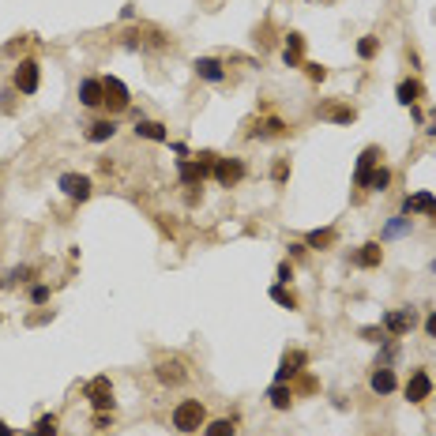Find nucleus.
<instances>
[{"instance_id":"23","label":"nucleus","mask_w":436,"mask_h":436,"mask_svg":"<svg viewBox=\"0 0 436 436\" xmlns=\"http://www.w3.org/2000/svg\"><path fill=\"white\" fill-rule=\"evenodd\" d=\"M320 117H328V120H339V125H353V109H346V106H339V109L323 106V109H320Z\"/></svg>"},{"instance_id":"8","label":"nucleus","mask_w":436,"mask_h":436,"mask_svg":"<svg viewBox=\"0 0 436 436\" xmlns=\"http://www.w3.org/2000/svg\"><path fill=\"white\" fill-rule=\"evenodd\" d=\"M102 90H106V106L113 109V113L128 109V87L120 83L117 76H106V79H102Z\"/></svg>"},{"instance_id":"6","label":"nucleus","mask_w":436,"mask_h":436,"mask_svg":"<svg viewBox=\"0 0 436 436\" xmlns=\"http://www.w3.org/2000/svg\"><path fill=\"white\" fill-rule=\"evenodd\" d=\"M87 399H90V407H94L98 414H109L113 410V391H109V380L106 377H94L87 384Z\"/></svg>"},{"instance_id":"39","label":"nucleus","mask_w":436,"mask_h":436,"mask_svg":"<svg viewBox=\"0 0 436 436\" xmlns=\"http://www.w3.org/2000/svg\"><path fill=\"white\" fill-rule=\"evenodd\" d=\"M174 155H177V162H185L188 158V143H174Z\"/></svg>"},{"instance_id":"42","label":"nucleus","mask_w":436,"mask_h":436,"mask_svg":"<svg viewBox=\"0 0 436 436\" xmlns=\"http://www.w3.org/2000/svg\"><path fill=\"white\" fill-rule=\"evenodd\" d=\"M27 436H38V433H34V429H30V433H27Z\"/></svg>"},{"instance_id":"5","label":"nucleus","mask_w":436,"mask_h":436,"mask_svg":"<svg viewBox=\"0 0 436 436\" xmlns=\"http://www.w3.org/2000/svg\"><path fill=\"white\" fill-rule=\"evenodd\" d=\"M211 177H215L222 188H233L241 177H245V162L241 158H215V174Z\"/></svg>"},{"instance_id":"12","label":"nucleus","mask_w":436,"mask_h":436,"mask_svg":"<svg viewBox=\"0 0 436 436\" xmlns=\"http://www.w3.org/2000/svg\"><path fill=\"white\" fill-rule=\"evenodd\" d=\"M155 377H158V384H166V388H177V384L188 380V372H185V361H162L155 369Z\"/></svg>"},{"instance_id":"40","label":"nucleus","mask_w":436,"mask_h":436,"mask_svg":"<svg viewBox=\"0 0 436 436\" xmlns=\"http://www.w3.org/2000/svg\"><path fill=\"white\" fill-rule=\"evenodd\" d=\"M425 132H429V136L436 139V109H433V113H429V128H425Z\"/></svg>"},{"instance_id":"2","label":"nucleus","mask_w":436,"mask_h":436,"mask_svg":"<svg viewBox=\"0 0 436 436\" xmlns=\"http://www.w3.org/2000/svg\"><path fill=\"white\" fill-rule=\"evenodd\" d=\"M12 83H15V90L19 94H38V87H42V64H38L34 57H23L15 64V76H12Z\"/></svg>"},{"instance_id":"14","label":"nucleus","mask_w":436,"mask_h":436,"mask_svg":"<svg viewBox=\"0 0 436 436\" xmlns=\"http://www.w3.org/2000/svg\"><path fill=\"white\" fill-rule=\"evenodd\" d=\"M192 68H196V76L207 79V83H222V79H226V68H222L218 57H199Z\"/></svg>"},{"instance_id":"24","label":"nucleus","mask_w":436,"mask_h":436,"mask_svg":"<svg viewBox=\"0 0 436 436\" xmlns=\"http://www.w3.org/2000/svg\"><path fill=\"white\" fill-rule=\"evenodd\" d=\"M388 185H391V169H388V166L372 169V177H369V188H372V192H388Z\"/></svg>"},{"instance_id":"38","label":"nucleus","mask_w":436,"mask_h":436,"mask_svg":"<svg viewBox=\"0 0 436 436\" xmlns=\"http://www.w3.org/2000/svg\"><path fill=\"white\" fill-rule=\"evenodd\" d=\"M282 60H286L290 68H297V64H301V53H290V49H286V53H282Z\"/></svg>"},{"instance_id":"36","label":"nucleus","mask_w":436,"mask_h":436,"mask_svg":"<svg viewBox=\"0 0 436 436\" xmlns=\"http://www.w3.org/2000/svg\"><path fill=\"white\" fill-rule=\"evenodd\" d=\"M27 275L34 279V271H30V267H15V271H12V279H8V282H27Z\"/></svg>"},{"instance_id":"10","label":"nucleus","mask_w":436,"mask_h":436,"mask_svg":"<svg viewBox=\"0 0 436 436\" xmlns=\"http://www.w3.org/2000/svg\"><path fill=\"white\" fill-rule=\"evenodd\" d=\"M369 388H372V395H391L395 388H399V377H395L391 365H380V369H372Z\"/></svg>"},{"instance_id":"1","label":"nucleus","mask_w":436,"mask_h":436,"mask_svg":"<svg viewBox=\"0 0 436 436\" xmlns=\"http://www.w3.org/2000/svg\"><path fill=\"white\" fill-rule=\"evenodd\" d=\"M207 425V407L199 399H181L174 407V429L177 433H196Z\"/></svg>"},{"instance_id":"22","label":"nucleus","mask_w":436,"mask_h":436,"mask_svg":"<svg viewBox=\"0 0 436 436\" xmlns=\"http://www.w3.org/2000/svg\"><path fill=\"white\" fill-rule=\"evenodd\" d=\"M331 241H335V230H331V226H320V230L305 233V245H309V248H328Z\"/></svg>"},{"instance_id":"32","label":"nucleus","mask_w":436,"mask_h":436,"mask_svg":"<svg viewBox=\"0 0 436 436\" xmlns=\"http://www.w3.org/2000/svg\"><path fill=\"white\" fill-rule=\"evenodd\" d=\"M30 301H34V305H45V301H49V286H42V282L30 286Z\"/></svg>"},{"instance_id":"33","label":"nucleus","mask_w":436,"mask_h":436,"mask_svg":"<svg viewBox=\"0 0 436 436\" xmlns=\"http://www.w3.org/2000/svg\"><path fill=\"white\" fill-rule=\"evenodd\" d=\"M38 436H57V429H53V414H45L42 421H38V429H34Z\"/></svg>"},{"instance_id":"7","label":"nucleus","mask_w":436,"mask_h":436,"mask_svg":"<svg viewBox=\"0 0 436 436\" xmlns=\"http://www.w3.org/2000/svg\"><path fill=\"white\" fill-rule=\"evenodd\" d=\"M377 158H380V147H365L361 150L358 166H353V185L358 188H369V177H372V169H377Z\"/></svg>"},{"instance_id":"29","label":"nucleus","mask_w":436,"mask_h":436,"mask_svg":"<svg viewBox=\"0 0 436 436\" xmlns=\"http://www.w3.org/2000/svg\"><path fill=\"white\" fill-rule=\"evenodd\" d=\"M377 49H380L377 38H361V42H358V53H361L365 60H372V57H377Z\"/></svg>"},{"instance_id":"20","label":"nucleus","mask_w":436,"mask_h":436,"mask_svg":"<svg viewBox=\"0 0 436 436\" xmlns=\"http://www.w3.org/2000/svg\"><path fill=\"white\" fill-rule=\"evenodd\" d=\"M380 260H384V252H380V245H377V241H369V245H361V252L353 256V263H358V267H380Z\"/></svg>"},{"instance_id":"25","label":"nucleus","mask_w":436,"mask_h":436,"mask_svg":"<svg viewBox=\"0 0 436 436\" xmlns=\"http://www.w3.org/2000/svg\"><path fill=\"white\" fill-rule=\"evenodd\" d=\"M271 297H275V301H279V305H282V309H293V305H297V301H293V297H290V290H286V286H282V282H275V286H271Z\"/></svg>"},{"instance_id":"34","label":"nucleus","mask_w":436,"mask_h":436,"mask_svg":"<svg viewBox=\"0 0 436 436\" xmlns=\"http://www.w3.org/2000/svg\"><path fill=\"white\" fill-rule=\"evenodd\" d=\"M279 282H282V286H290V282H293V267H290V260H282V263H279Z\"/></svg>"},{"instance_id":"18","label":"nucleus","mask_w":436,"mask_h":436,"mask_svg":"<svg viewBox=\"0 0 436 436\" xmlns=\"http://www.w3.org/2000/svg\"><path fill=\"white\" fill-rule=\"evenodd\" d=\"M410 233V215H395L384 222V241H399V237H407Z\"/></svg>"},{"instance_id":"30","label":"nucleus","mask_w":436,"mask_h":436,"mask_svg":"<svg viewBox=\"0 0 436 436\" xmlns=\"http://www.w3.org/2000/svg\"><path fill=\"white\" fill-rule=\"evenodd\" d=\"M358 339H369V342H388V331L384 328H361Z\"/></svg>"},{"instance_id":"27","label":"nucleus","mask_w":436,"mask_h":436,"mask_svg":"<svg viewBox=\"0 0 436 436\" xmlns=\"http://www.w3.org/2000/svg\"><path fill=\"white\" fill-rule=\"evenodd\" d=\"M204 429H207V425H204ZM207 436H233V421H230V418H222V421H211Z\"/></svg>"},{"instance_id":"28","label":"nucleus","mask_w":436,"mask_h":436,"mask_svg":"<svg viewBox=\"0 0 436 436\" xmlns=\"http://www.w3.org/2000/svg\"><path fill=\"white\" fill-rule=\"evenodd\" d=\"M395 358H399V346H395L391 339H388V342H380V358H377V361H380V365H391Z\"/></svg>"},{"instance_id":"35","label":"nucleus","mask_w":436,"mask_h":436,"mask_svg":"<svg viewBox=\"0 0 436 436\" xmlns=\"http://www.w3.org/2000/svg\"><path fill=\"white\" fill-rule=\"evenodd\" d=\"M309 68V79H312V83H323V76H328V72H323V64H305Z\"/></svg>"},{"instance_id":"13","label":"nucleus","mask_w":436,"mask_h":436,"mask_svg":"<svg viewBox=\"0 0 436 436\" xmlns=\"http://www.w3.org/2000/svg\"><path fill=\"white\" fill-rule=\"evenodd\" d=\"M429 395H433V380H429L425 369H418L407 384V402H421V399H429Z\"/></svg>"},{"instance_id":"4","label":"nucleus","mask_w":436,"mask_h":436,"mask_svg":"<svg viewBox=\"0 0 436 436\" xmlns=\"http://www.w3.org/2000/svg\"><path fill=\"white\" fill-rule=\"evenodd\" d=\"M57 188L64 192V196L72 199V204H87L90 192H94L90 177H83V174H60V177H57Z\"/></svg>"},{"instance_id":"9","label":"nucleus","mask_w":436,"mask_h":436,"mask_svg":"<svg viewBox=\"0 0 436 436\" xmlns=\"http://www.w3.org/2000/svg\"><path fill=\"white\" fill-rule=\"evenodd\" d=\"M305 365H309V353H305V350H290L286 358H282L279 372H275V384H286L290 377H297V372H305Z\"/></svg>"},{"instance_id":"26","label":"nucleus","mask_w":436,"mask_h":436,"mask_svg":"<svg viewBox=\"0 0 436 436\" xmlns=\"http://www.w3.org/2000/svg\"><path fill=\"white\" fill-rule=\"evenodd\" d=\"M282 132H286V125H282L279 117H267V120L260 125V136H282Z\"/></svg>"},{"instance_id":"15","label":"nucleus","mask_w":436,"mask_h":436,"mask_svg":"<svg viewBox=\"0 0 436 436\" xmlns=\"http://www.w3.org/2000/svg\"><path fill=\"white\" fill-rule=\"evenodd\" d=\"M414 211H421V215H433V218H436V196H433V192H414V196H407L402 215H414Z\"/></svg>"},{"instance_id":"41","label":"nucleus","mask_w":436,"mask_h":436,"mask_svg":"<svg viewBox=\"0 0 436 436\" xmlns=\"http://www.w3.org/2000/svg\"><path fill=\"white\" fill-rule=\"evenodd\" d=\"M0 436H15V433H12V429H8V425H4V421H0Z\"/></svg>"},{"instance_id":"37","label":"nucleus","mask_w":436,"mask_h":436,"mask_svg":"<svg viewBox=\"0 0 436 436\" xmlns=\"http://www.w3.org/2000/svg\"><path fill=\"white\" fill-rule=\"evenodd\" d=\"M425 335H429V339H436V312H429V316H425Z\"/></svg>"},{"instance_id":"17","label":"nucleus","mask_w":436,"mask_h":436,"mask_svg":"<svg viewBox=\"0 0 436 436\" xmlns=\"http://www.w3.org/2000/svg\"><path fill=\"white\" fill-rule=\"evenodd\" d=\"M113 136H117V120H94V125L87 128V139H90V143H109Z\"/></svg>"},{"instance_id":"43","label":"nucleus","mask_w":436,"mask_h":436,"mask_svg":"<svg viewBox=\"0 0 436 436\" xmlns=\"http://www.w3.org/2000/svg\"><path fill=\"white\" fill-rule=\"evenodd\" d=\"M433 271H436V260H433Z\"/></svg>"},{"instance_id":"21","label":"nucleus","mask_w":436,"mask_h":436,"mask_svg":"<svg viewBox=\"0 0 436 436\" xmlns=\"http://www.w3.org/2000/svg\"><path fill=\"white\" fill-rule=\"evenodd\" d=\"M136 136L162 143V139H166V125H158V120H139V125H136Z\"/></svg>"},{"instance_id":"19","label":"nucleus","mask_w":436,"mask_h":436,"mask_svg":"<svg viewBox=\"0 0 436 436\" xmlns=\"http://www.w3.org/2000/svg\"><path fill=\"white\" fill-rule=\"evenodd\" d=\"M267 402L275 410H290L293 407V391L286 388V384H271V388H267Z\"/></svg>"},{"instance_id":"16","label":"nucleus","mask_w":436,"mask_h":436,"mask_svg":"<svg viewBox=\"0 0 436 436\" xmlns=\"http://www.w3.org/2000/svg\"><path fill=\"white\" fill-rule=\"evenodd\" d=\"M395 98H399V106H418V98H421V83L418 79H402L399 87H395Z\"/></svg>"},{"instance_id":"31","label":"nucleus","mask_w":436,"mask_h":436,"mask_svg":"<svg viewBox=\"0 0 436 436\" xmlns=\"http://www.w3.org/2000/svg\"><path fill=\"white\" fill-rule=\"evenodd\" d=\"M286 49H290V53H305V34L290 30V34H286Z\"/></svg>"},{"instance_id":"3","label":"nucleus","mask_w":436,"mask_h":436,"mask_svg":"<svg viewBox=\"0 0 436 436\" xmlns=\"http://www.w3.org/2000/svg\"><path fill=\"white\" fill-rule=\"evenodd\" d=\"M380 328L388 331V339H399V335H407V331L418 328V312H414V309H391V312H384Z\"/></svg>"},{"instance_id":"11","label":"nucleus","mask_w":436,"mask_h":436,"mask_svg":"<svg viewBox=\"0 0 436 436\" xmlns=\"http://www.w3.org/2000/svg\"><path fill=\"white\" fill-rule=\"evenodd\" d=\"M79 102H83L87 109H98V106H106V90H102V79H83L79 83Z\"/></svg>"}]
</instances>
